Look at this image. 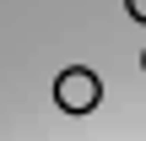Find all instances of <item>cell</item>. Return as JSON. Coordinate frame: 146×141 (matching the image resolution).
Here are the masks:
<instances>
[{"label":"cell","mask_w":146,"mask_h":141,"mask_svg":"<svg viewBox=\"0 0 146 141\" xmlns=\"http://www.w3.org/2000/svg\"><path fill=\"white\" fill-rule=\"evenodd\" d=\"M125 5H130V16H135V22H146V0H125Z\"/></svg>","instance_id":"obj_2"},{"label":"cell","mask_w":146,"mask_h":141,"mask_svg":"<svg viewBox=\"0 0 146 141\" xmlns=\"http://www.w3.org/2000/svg\"><path fill=\"white\" fill-rule=\"evenodd\" d=\"M141 65H146V54H141Z\"/></svg>","instance_id":"obj_3"},{"label":"cell","mask_w":146,"mask_h":141,"mask_svg":"<svg viewBox=\"0 0 146 141\" xmlns=\"http://www.w3.org/2000/svg\"><path fill=\"white\" fill-rule=\"evenodd\" d=\"M54 103H60L65 114H92V109L103 103V82H98V71H87V65L60 71V76H54Z\"/></svg>","instance_id":"obj_1"}]
</instances>
